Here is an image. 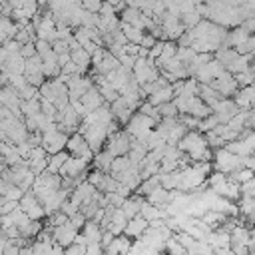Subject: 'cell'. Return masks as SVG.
Returning <instances> with one entry per match:
<instances>
[{
    "label": "cell",
    "instance_id": "6da1fadb",
    "mask_svg": "<svg viewBox=\"0 0 255 255\" xmlns=\"http://www.w3.org/2000/svg\"><path fill=\"white\" fill-rule=\"evenodd\" d=\"M177 149H179L181 153H185L191 163L211 161V157H213V149L207 145L205 135H203L201 131H197V129L185 131V135L177 141Z\"/></svg>",
    "mask_w": 255,
    "mask_h": 255
},
{
    "label": "cell",
    "instance_id": "7a4b0ae2",
    "mask_svg": "<svg viewBox=\"0 0 255 255\" xmlns=\"http://www.w3.org/2000/svg\"><path fill=\"white\" fill-rule=\"evenodd\" d=\"M155 124H157V122H155L153 118L143 116V114H139V112H133L131 118L126 122L124 131H126L129 137H135V139L143 141V139L147 137V133L155 128Z\"/></svg>",
    "mask_w": 255,
    "mask_h": 255
},
{
    "label": "cell",
    "instance_id": "3957f363",
    "mask_svg": "<svg viewBox=\"0 0 255 255\" xmlns=\"http://www.w3.org/2000/svg\"><path fill=\"white\" fill-rule=\"evenodd\" d=\"M241 157L235 155V153H229L225 147H217L213 149V157H211V169L219 171V173H233L237 169H241Z\"/></svg>",
    "mask_w": 255,
    "mask_h": 255
},
{
    "label": "cell",
    "instance_id": "277c9868",
    "mask_svg": "<svg viewBox=\"0 0 255 255\" xmlns=\"http://www.w3.org/2000/svg\"><path fill=\"white\" fill-rule=\"evenodd\" d=\"M78 133L86 139L88 147L96 153L100 149H104V143L108 139V129L106 126H100V124H90V126H78Z\"/></svg>",
    "mask_w": 255,
    "mask_h": 255
},
{
    "label": "cell",
    "instance_id": "5b68a950",
    "mask_svg": "<svg viewBox=\"0 0 255 255\" xmlns=\"http://www.w3.org/2000/svg\"><path fill=\"white\" fill-rule=\"evenodd\" d=\"M66 141H68V135H66L64 131H60V129L56 128V124H54L50 129L42 131V141H40V145L44 147V151H46L48 155H54V153L66 149Z\"/></svg>",
    "mask_w": 255,
    "mask_h": 255
},
{
    "label": "cell",
    "instance_id": "8992f818",
    "mask_svg": "<svg viewBox=\"0 0 255 255\" xmlns=\"http://www.w3.org/2000/svg\"><path fill=\"white\" fill-rule=\"evenodd\" d=\"M131 76L141 86V84H149V82L157 80L159 78V70L155 68L153 60H149V58H137L135 64H133V68H131Z\"/></svg>",
    "mask_w": 255,
    "mask_h": 255
},
{
    "label": "cell",
    "instance_id": "52a82bcc",
    "mask_svg": "<svg viewBox=\"0 0 255 255\" xmlns=\"http://www.w3.org/2000/svg\"><path fill=\"white\" fill-rule=\"evenodd\" d=\"M104 149L112 155V157H120V155H126L129 151V135L124 131V129H118L114 133L108 135L106 143H104Z\"/></svg>",
    "mask_w": 255,
    "mask_h": 255
},
{
    "label": "cell",
    "instance_id": "ba28073f",
    "mask_svg": "<svg viewBox=\"0 0 255 255\" xmlns=\"http://www.w3.org/2000/svg\"><path fill=\"white\" fill-rule=\"evenodd\" d=\"M66 151L72 155V157H80L84 159L86 163H90L94 159V151L88 147L86 139L76 131V133H70L68 135V141H66Z\"/></svg>",
    "mask_w": 255,
    "mask_h": 255
},
{
    "label": "cell",
    "instance_id": "9c48e42d",
    "mask_svg": "<svg viewBox=\"0 0 255 255\" xmlns=\"http://www.w3.org/2000/svg\"><path fill=\"white\" fill-rule=\"evenodd\" d=\"M68 96H70V100H80V96L82 94H86L92 86H94V80L86 74V76H80V74H74V76H70V80H68Z\"/></svg>",
    "mask_w": 255,
    "mask_h": 255
},
{
    "label": "cell",
    "instance_id": "30bf717a",
    "mask_svg": "<svg viewBox=\"0 0 255 255\" xmlns=\"http://www.w3.org/2000/svg\"><path fill=\"white\" fill-rule=\"evenodd\" d=\"M237 112H239V108L235 106V102L231 98H221L219 102H215L211 106V114L219 120V124H227Z\"/></svg>",
    "mask_w": 255,
    "mask_h": 255
},
{
    "label": "cell",
    "instance_id": "8fae6325",
    "mask_svg": "<svg viewBox=\"0 0 255 255\" xmlns=\"http://www.w3.org/2000/svg\"><path fill=\"white\" fill-rule=\"evenodd\" d=\"M18 207H20V211H24V213L28 215V219H42V217H44L42 203L34 197L32 191H24L22 199L18 201Z\"/></svg>",
    "mask_w": 255,
    "mask_h": 255
},
{
    "label": "cell",
    "instance_id": "7c38bea8",
    "mask_svg": "<svg viewBox=\"0 0 255 255\" xmlns=\"http://www.w3.org/2000/svg\"><path fill=\"white\" fill-rule=\"evenodd\" d=\"M209 86H211L213 90H217V92L221 94V98H229V96H233V94L239 90L235 78H233L229 72H225V70H223V74H221L219 78H215Z\"/></svg>",
    "mask_w": 255,
    "mask_h": 255
},
{
    "label": "cell",
    "instance_id": "4fadbf2b",
    "mask_svg": "<svg viewBox=\"0 0 255 255\" xmlns=\"http://www.w3.org/2000/svg\"><path fill=\"white\" fill-rule=\"evenodd\" d=\"M76 233H78V229H74L68 221L64 223V225H60V227H54L52 231H50V235H52V241L56 243V245H60V247H68V245H72L74 243V237H76Z\"/></svg>",
    "mask_w": 255,
    "mask_h": 255
},
{
    "label": "cell",
    "instance_id": "5bb4252c",
    "mask_svg": "<svg viewBox=\"0 0 255 255\" xmlns=\"http://www.w3.org/2000/svg\"><path fill=\"white\" fill-rule=\"evenodd\" d=\"M68 197H70V189H66V187H60L58 191H54V193H52L48 199H44V201H42L44 215H52V213L60 211L62 203H64Z\"/></svg>",
    "mask_w": 255,
    "mask_h": 255
},
{
    "label": "cell",
    "instance_id": "9a60e30c",
    "mask_svg": "<svg viewBox=\"0 0 255 255\" xmlns=\"http://www.w3.org/2000/svg\"><path fill=\"white\" fill-rule=\"evenodd\" d=\"M215 195H219V197H225V199H229V201H233V203H237V199H239V183H235V181H231L229 177L223 181V183H219V185H215V187H209Z\"/></svg>",
    "mask_w": 255,
    "mask_h": 255
},
{
    "label": "cell",
    "instance_id": "2e32d148",
    "mask_svg": "<svg viewBox=\"0 0 255 255\" xmlns=\"http://www.w3.org/2000/svg\"><path fill=\"white\" fill-rule=\"evenodd\" d=\"M231 100L235 102V106H237L239 110H253V100H255V90H253V86H243V88H239V90L233 94Z\"/></svg>",
    "mask_w": 255,
    "mask_h": 255
},
{
    "label": "cell",
    "instance_id": "e0dca14e",
    "mask_svg": "<svg viewBox=\"0 0 255 255\" xmlns=\"http://www.w3.org/2000/svg\"><path fill=\"white\" fill-rule=\"evenodd\" d=\"M110 106V112H112V118L120 124V128H124L126 126V122L131 118V114H133V110H129L128 106H126V102L122 100V98H118V100H114L112 104H108Z\"/></svg>",
    "mask_w": 255,
    "mask_h": 255
},
{
    "label": "cell",
    "instance_id": "ac0fdd59",
    "mask_svg": "<svg viewBox=\"0 0 255 255\" xmlns=\"http://www.w3.org/2000/svg\"><path fill=\"white\" fill-rule=\"evenodd\" d=\"M145 229H147V221H145L141 215H135V217L128 219V223H126V227H124V233H122V235L129 237V239H137Z\"/></svg>",
    "mask_w": 255,
    "mask_h": 255
},
{
    "label": "cell",
    "instance_id": "d6986e66",
    "mask_svg": "<svg viewBox=\"0 0 255 255\" xmlns=\"http://www.w3.org/2000/svg\"><path fill=\"white\" fill-rule=\"evenodd\" d=\"M80 104H82L88 112H94V110H98V108H100L102 104H106V102H104V98L100 96L98 88H96V86H92L86 94H82V96H80Z\"/></svg>",
    "mask_w": 255,
    "mask_h": 255
},
{
    "label": "cell",
    "instance_id": "ffe728a7",
    "mask_svg": "<svg viewBox=\"0 0 255 255\" xmlns=\"http://www.w3.org/2000/svg\"><path fill=\"white\" fill-rule=\"evenodd\" d=\"M129 74H131L129 70H126V68H122V66H120V68H116L114 72L106 74L104 78H106V82H108V84H110V86H112V88H114V90L120 94V90H122V88H124V84L128 82Z\"/></svg>",
    "mask_w": 255,
    "mask_h": 255
},
{
    "label": "cell",
    "instance_id": "44dd1931",
    "mask_svg": "<svg viewBox=\"0 0 255 255\" xmlns=\"http://www.w3.org/2000/svg\"><path fill=\"white\" fill-rule=\"evenodd\" d=\"M129 245H131V239H129V237H126V235H116V237L112 239V243L104 249V253H106V255H126L128 249H129Z\"/></svg>",
    "mask_w": 255,
    "mask_h": 255
},
{
    "label": "cell",
    "instance_id": "7402d4cb",
    "mask_svg": "<svg viewBox=\"0 0 255 255\" xmlns=\"http://www.w3.org/2000/svg\"><path fill=\"white\" fill-rule=\"evenodd\" d=\"M251 56L253 54H245V56L235 54V58L225 66V72H229L231 76H235V74H241V72L249 70L251 68Z\"/></svg>",
    "mask_w": 255,
    "mask_h": 255
},
{
    "label": "cell",
    "instance_id": "603a6c76",
    "mask_svg": "<svg viewBox=\"0 0 255 255\" xmlns=\"http://www.w3.org/2000/svg\"><path fill=\"white\" fill-rule=\"evenodd\" d=\"M0 72L6 74L8 78H10V76H16V74H22V72H24V58H22L20 54L8 56V60L4 62V66H2Z\"/></svg>",
    "mask_w": 255,
    "mask_h": 255
},
{
    "label": "cell",
    "instance_id": "cb8c5ba5",
    "mask_svg": "<svg viewBox=\"0 0 255 255\" xmlns=\"http://www.w3.org/2000/svg\"><path fill=\"white\" fill-rule=\"evenodd\" d=\"M173 100V90H171V84L169 86H165V88H159V90H155L153 94H149L147 98H145V102L147 104H151V106H161V104H167V102H171Z\"/></svg>",
    "mask_w": 255,
    "mask_h": 255
},
{
    "label": "cell",
    "instance_id": "d4e9b609",
    "mask_svg": "<svg viewBox=\"0 0 255 255\" xmlns=\"http://www.w3.org/2000/svg\"><path fill=\"white\" fill-rule=\"evenodd\" d=\"M141 203H143V197H139V195H129V197L124 199V203L120 205V209L124 211V215H126L128 219H131V217L139 215Z\"/></svg>",
    "mask_w": 255,
    "mask_h": 255
},
{
    "label": "cell",
    "instance_id": "484cf974",
    "mask_svg": "<svg viewBox=\"0 0 255 255\" xmlns=\"http://www.w3.org/2000/svg\"><path fill=\"white\" fill-rule=\"evenodd\" d=\"M128 223V217L124 215V211L120 207H116L112 211V217H110V225H108V231H112L114 235H122L124 233V227Z\"/></svg>",
    "mask_w": 255,
    "mask_h": 255
},
{
    "label": "cell",
    "instance_id": "4316f807",
    "mask_svg": "<svg viewBox=\"0 0 255 255\" xmlns=\"http://www.w3.org/2000/svg\"><path fill=\"white\" fill-rule=\"evenodd\" d=\"M187 114L193 116V118H197V120H203V118H207V116L211 114V110H209V106H205L197 96H193V98H189Z\"/></svg>",
    "mask_w": 255,
    "mask_h": 255
},
{
    "label": "cell",
    "instance_id": "83f0119b",
    "mask_svg": "<svg viewBox=\"0 0 255 255\" xmlns=\"http://www.w3.org/2000/svg\"><path fill=\"white\" fill-rule=\"evenodd\" d=\"M102 231H104V229H102L98 223H94L92 219H88V221L82 225V229H80V233L86 237V241H88V243H100Z\"/></svg>",
    "mask_w": 255,
    "mask_h": 255
},
{
    "label": "cell",
    "instance_id": "f1b7e54d",
    "mask_svg": "<svg viewBox=\"0 0 255 255\" xmlns=\"http://www.w3.org/2000/svg\"><path fill=\"white\" fill-rule=\"evenodd\" d=\"M143 199H145L149 205L159 207V205H165V203L169 201V191H167V189H163L161 185H157V187H155V189H151Z\"/></svg>",
    "mask_w": 255,
    "mask_h": 255
},
{
    "label": "cell",
    "instance_id": "f546056e",
    "mask_svg": "<svg viewBox=\"0 0 255 255\" xmlns=\"http://www.w3.org/2000/svg\"><path fill=\"white\" fill-rule=\"evenodd\" d=\"M112 155L106 151V149H100V151H96L94 153V169H98V171H102V173H108L110 171V165H112Z\"/></svg>",
    "mask_w": 255,
    "mask_h": 255
},
{
    "label": "cell",
    "instance_id": "4dcf8cb0",
    "mask_svg": "<svg viewBox=\"0 0 255 255\" xmlns=\"http://www.w3.org/2000/svg\"><path fill=\"white\" fill-rule=\"evenodd\" d=\"M70 157V153L64 149V151H58L54 155H48V163H46V171L48 173H58L60 167L64 165V161Z\"/></svg>",
    "mask_w": 255,
    "mask_h": 255
},
{
    "label": "cell",
    "instance_id": "1f68e13d",
    "mask_svg": "<svg viewBox=\"0 0 255 255\" xmlns=\"http://www.w3.org/2000/svg\"><path fill=\"white\" fill-rule=\"evenodd\" d=\"M18 26L8 18V16H0V42H6L10 38H14Z\"/></svg>",
    "mask_w": 255,
    "mask_h": 255
},
{
    "label": "cell",
    "instance_id": "d6a6232c",
    "mask_svg": "<svg viewBox=\"0 0 255 255\" xmlns=\"http://www.w3.org/2000/svg\"><path fill=\"white\" fill-rule=\"evenodd\" d=\"M36 74H42V60H40L38 54L24 60V72H22V76L28 78V76H36Z\"/></svg>",
    "mask_w": 255,
    "mask_h": 255
},
{
    "label": "cell",
    "instance_id": "836d02e7",
    "mask_svg": "<svg viewBox=\"0 0 255 255\" xmlns=\"http://www.w3.org/2000/svg\"><path fill=\"white\" fill-rule=\"evenodd\" d=\"M38 112H40V98H34V100H20V114H22V118L36 116Z\"/></svg>",
    "mask_w": 255,
    "mask_h": 255
},
{
    "label": "cell",
    "instance_id": "e575fe53",
    "mask_svg": "<svg viewBox=\"0 0 255 255\" xmlns=\"http://www.w3.org/2000/svg\"><path fill=\"white\" fill-rule=\"evenodd\" d=\"M122 32H124L128 44L139 46V42H141V38H143V32H141V30H137V28H133V26H128V24H122Z\"/></svg>",
    "mask_w": 255,
    "mask_h": 255
},
{
    "label": "cell",
    "instance_id": "d590c367",
    "mask_svg": "<svg viewBox=\"0 0 255 255\" xmlns=\"http://www.w3.org/2000/svg\"><path fill=\"white\" fill-rule=\"evenodd\" d=\"M133 163L128 159V155H120V157H114L112 159V165H110V175H118V173H122V171H126L128 167H131Z\"/></svg>",
    "mask_w": 255,
    "mask_h": 255
},
{
    "label": "cell",
    "instance_id": "8d00e7d4",
    "mask_svg": "<svg viewBox=\"0 0 255 255\" xmlns=\"http://www.w3.org/2000/svg\"><path fill=\"white\" fill-rule=\"evenodd\" d=\"M199 20H203V18L199 16V12H197V10H191V12H185V14H181V16H179V22H181V26H183L185 30L193 28L195 24H199Z\"/></svg>",
    "mask_w": 255,
    "mask_h": 255
},
{
    "label": "cell",
    "instance_id": "74e56055",
    "mask_svg": "<svg viewBox=\"0 0 255 255\" xmlns=\"http://www.w3.org/2000/svg\"><path fill=\"white\" fill-rule=\"evenodd\" d=\"M227 177H229L231 181H235V183H243V181H249V179H253V169L241 167V169H237V171L229 173Z\"/></svg>",
    "mask_w": 255,
    "mask_h": 255
},
{
    "label": "cell",
    "instance_id": "f35d334b",
    "mask_svg": "<svg viewBox=\"0 0 255 255\" xmlns=\"http://www.w3.org/2000/svg\"><path fill=\"white\" fill-rule=\"evenodd\" d=\"M24 195V191L18 187V185H6V189L2 191V197L6 201H20Z\"/></svg>",
    "mask_w": 255,
    "mask_h": 255
},
{
    "label": "cell",
    "instance_id": "ab89813d",
    "mask_svg": "<svg viewBox=\"0 0 255 255\" xmlns=\"http://www.w3.org/2000/svg\"><path fill=\"white\" fill-rule=\"evenodd\" d=\"M235 82H237V88H243V86H253V66L241 74H235L233 76Z\"/></svg>",
    "mask_w": 255,
    "mask_h": 255
},
{
    "label": "cell",
    "instance_id": "60d3db41",
    "mask_svg": "<svg viewBox=\"0 0 255 255\" xmlns=\"http://www.w3.org/2000/svg\"><path fill=\"white\" fill-rule=\"evenodd\" d=\"M219 126V120L213 116V114H209L207 118H203L201 122H199V128H197V131H201V133H205V131H211L213 128H217Z\"/></svg>",
    "mask_w": 255,
    "mask_h": 255
},
{
    "label": "cell",
    "instance_id": "b9f144b4",
    "mask_svg": "<svg viewBox=\"0 0 255 255\" xmlns=\"http://www.w3.org/2000/svg\"><path fill=\"white\" fill-rule=\"evenodd\" d=\"M253 48H255V38L253 36H249L245 42H241L239 46H235L233 50L239 54V56H245V54H253Z\"/></svg>",
    "mask_w": 255,
    "mask_h": 255
},
{
    "label": "cell",
    "instance_id": "7bdbcfd3",
    "mask_svg": "<svg viewBox=\"0 0 255 255\" xmlns=\"http://www.w3.org/2000/svg\"><path fill=\"white\" fill-rule=\"evenodd\" d=\"M157 114H159V118H177L179 116L177 110H175V106H173V102H167V104L157 106Z\"/></svg>",
    "mask_w": 255,
    "mask_h": 255
},
{
    "label": "cell",
    "instance_id": "ee69618b",
    "mask_svg": "<svg viewBox=\"0 0 255 255\" xmlns=\"http://www.w3.org/2000/svg\"><path fill=\"white\" fill-rule=\"evenodd\" d=\"M175 58L187 66V64L195 58V52H193L191 48H177V50H175Z\"/></svg>",
    "mask_w": 255,
    "mask_h": 255
},
{
    "label": "cell",
    "instance_id": "f6af8a7d",
    "mask_svg": "<svg viewBox=\"0 0 255 255\" xmlns=\"http://www.w3.org/2000/svg\"><path fill=\"white\" fill-rule=\"evenodd\" d=\"M253 193H255V181L253 179L239 183V197H253Z\"/></svg>",
    "mask_w": 255,
    "mask_h": 255
},
{
    "label": "cell",
    "instance_id": "bcb514c9",
    "mask_svg": "<svg viewBox=\"0 0 255 255\" xmlns=\"http://www.w3.org/2000/svg\"><path fill=\"white\" fill-rule=\"evenodd\" d=\"M80 6L86 10V12H92V14H98L100 8H102V0H82Z\"/></svg>",
    "mask_w": 255,
    "mask_h": 255
},
{
    "label": "cell",
    "instance_id": "7dc6e473",
    "mask_svg": "<svg viewBox=\"0 0 255 255\" xmlns=\"http://www.w3.org/2000/svg\"><path fill=\"white\" fill-rule=\"evenodd\" d=\"M52 52H54L56 56H60V54H68V52H70L68 42H64V40H56V42H52Z\"/></svg>",
    "mask_w": 255,
    "mask_h": 255
},
{
    "label": "cell",
    "instance_id": "c3c4849f",
    "mask_svg": "<svg viewBox=\"0 0 255 255\" xmlns=\"http://www.w3.org/2000/svg\"><path fill=\"white\" fill-rule=\"evenodd\" d=\"M86 221H88V219H86V217H84V215H82L80 211H78V213H74V215H72V217L68 219V223H70V225H72L74 229H78V231L82 229V225H84Z\"/></svg>",
    "mask_w": 255,
    "mask_h": 255
},
{
    "label": "cell",
    "instance_id": "681fc988",
    "mask_svg": "<svg viewBox=\"0 0 255 255\" xmlns=\"http://www.w3.org/2000/svg\"><path fill=\"white\" fill-rule=\"evenodd\" d=\"M60 211H62V213H64V215H66V217L70 219V217H72L74 213H78V207H76V205H74V203H72L70 199H66V201L62 203V207H60Z\"/></svg>",
    "mask_w": 255,
    "mask_h": 255
},
{
    "label": "cell",
    "instance_id": "f907efd6",
    "mask_svg": "<svg viewBox=\"0 0 255 255\" xmlns=\"http://www.w3.org/2000/svg\"><path fill=\"white\" fill-rule=\"evenodd\" d=\"M20 56L26 60V58H32L36 56V48H34V42H28V44H22L20 48Z\"/></svg>",
    "mask_w": 255,
    "mask_h": 255
},
{
    "label": "cell",
    "instance_id": "816d5d0a",
    "mask_svg": "<svg viewBox=\"0 0 255 255\" xmlns=\"http://www.w3.org/2000/svg\"><path fill=\"white\" fill-rule=\"evenodd\" d=\"M84 253H86V247L84 245H76V243H72V245H68L64 249V255H84Z\"/></svg>",
    "mask_w": 255,
    "mask_h": 255
},
{
    "label": "cell",
    "instance_id": "f5cc1de1",
    "mask_svg": "<svg viewBox=\"0 0 255 255\" xmlns=\"http://www.w3.org/2000/svg\"><path fill=\"white\" fill-rule=\"evenodd\" d=\"M157 40L149 34V32H143V38H141V42H139V48H145V50H149L153 44H155Z\"/></svg>",
    "mask_w": 255,
    "mask_h": 255
},
{
    "label": "cell",
    "instance_id": "db71d44e",
    "mask_svg": "<svg viewBox=\"0 0 255 255\" xmlns=\"http://www.w3.org/2000/svg\"><path fill=\"white\" fill-rule=\"evenodd\" d=\"M60 74H66V76H74V74H78V66L70 60V62H66L62 68H60Z\"/></svg>",
    "mask_w": 255,
    "mask_h": 255
},
{
    "label": "cell",
    "instance_id": "11a10c76",
    "mask_svg": "<svg viewBox=\"0 0 255 255\" xmlns=\"http://www.w3.org/2000/svg\"><path fill=\"white\" fill-rule=\"evenodd\" d=\"M14 209H18V201H4V203L0 205V215H8V213H12Z\"/></svg>",
    "mask_w": 255,
    "mask_h": 255
},
{
    "label": "cell",
    "instance_id": "9f6ffc18",
    "mask_svg": "<svg viewBox=\"0 0 255 255\" xmlns=\"http://www.w3.org/2000/svg\"><path fill=\"white\" fill-rule=\"evenodd\" d=\"M84 255H104V249H102L100 243H88Z\"/></svg>",
    "mask_w": 255,
    "mask_h": 255
},
{
    "label": "cell",
    "instance_id": "6f0895ef",
    "mask_svg": "<svg viewBox=\"0 0 255 255\" xmlns=\"http://www.w3.org/2000/svg\"><path fill=\"white\" fill-rule=\"evenodd\" d=\"M100 16H116L118 12H116V8L112 6V4H108V2H102V8H100V12H98Z\"/></svg>",
    "mask_w": 255,
    "mask_h": 255
},
{
    "label": "cell",
    "instance_id": "680465c9",
    "mask_svg": "<svg viewBox=\"0 0 255 255\" xmlns=\"http://www.w3.org/2000/svg\"><path fill=\"white\" fill-rule=\"evenodd\" d=\"M66 62H70V52H68V54H60V56H58V66H60V68H62Z\"/></svg>",
    "mask_w": 255,
    "mask_h": 255
},
{
    "label": "cell",
    "instance_id": "91938a15",
    "mask_svg": "<svg viewBox=\"0 0 255 255\" xmlns=\"http://www.w3.org/2000/svg\"><path fill=\"white\" fill-rule=\"evenodd\" d=\"M126 6H133V0H122Z\"/></svg>",
    "mask_w": 255,
    "mask_h": 255
},
{
    "label": "cell",
    "instance_id": "94428289",
    "mask_svg": "<svg viewBox=\"0 0 255 255\" xmlns=\"http://www.w3.org/2000/svg\"><path fill=\"white\" fill-rule=\"evenodd\" d=\"M4 2H6V0H0V10H2V6H4Z\"/></svg>",
    "mask_w": 255,
    "mask_h": 255
},
{
    "label": "cell",
    "instance_id": "6125c7cd",
    "mask_svg": "<svg viewBox=\"0 0 255 255\" xmlns=\"http://www.w3.org/2000/svg\"><path fill=\"white\" fill-rule=\"evenodd\" d=\"M0 145H2V141H0Z\"/></svg>",
    "mask_w": 255,
    "mask_h": 255
},
{
    "label": "cell",
    "instance_id": "be15d7a7",
    "mask_svg": "<svg viewBox=\"0 0 255 255\" xmlns=\"http://www.w3.org/2000/svg\"><path fill=\"white\" fill-rule=\"evenodd\" d=\"M104 255H106V253H104Z\"/></svg>",
    "mask_w": 255,
    "mask_h": 255
}]
</instances>
